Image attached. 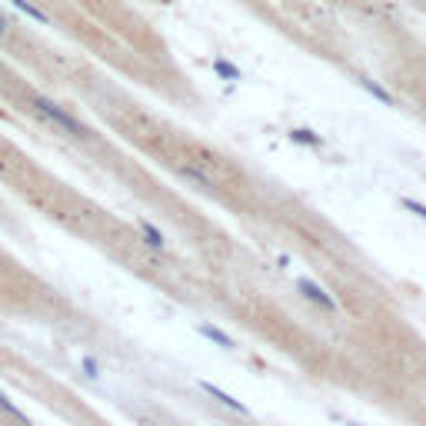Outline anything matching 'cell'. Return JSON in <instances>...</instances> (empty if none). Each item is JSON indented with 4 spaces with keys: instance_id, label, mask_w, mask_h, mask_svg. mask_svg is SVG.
<instances>
[{
    "instance_id": "cell-7",
    "label": "cell",
    "mask_w": 426,
    "mask_h": 426,
    "mask_svg": "<svg viewBox=\"0 0 426 426\" xmlns=\"http://www.w3.org/2000/svg\"><path fill=\"white\" fill-rule=\"evenodd\" d=\"M10 33H14V20H10V17L0 10V40H7Z\"/></svg>"
},
{
    "instance_id": "cell-1",
    "label": "cell",
    "mask_w": 426,
    "mask_h": 426,
    "mask_svg": "<svg viewBox=\"0 0 426 426\" xmlns=\"http://www.w3.org/2000/svg\"><path fill=\"white\" fill-rule=\"evenodd\" d=\"M31 110L40 117L44 123H50V127H57V130H63V134H70V137H77V140H84V137H90L87 134V127L77 120L74 113L67 110V106H61V104H54L50 97H31Z\"/></svg>"
},
{
    "instance_id": "cell-6",
    "label": "cell",
    "mask_w": 426,
    "mask_h": 426,
    "mask_svg": "<svg viewBox=\"0 0 426 426\" xmlns=\"http://www.w3.org/2000/svg\"><path fill=\"white\" fill-rule=\"evenodd\" d=\"M0 410H7V413H10V416H14V420H20V423H24V426H31V420H27L24 413L17 410V407H14V403H10V400H7V396H3V393H0Z\"/></svg>"
},
{
    "instance_id": "cell-5",
    "label": "cell",
    "mask_w": 426,
    "mask_h": 426,
    "mask_svg": "<svg viewBox=\"0 0 426 426\" xmlns=\"http://www.w3.org/2000/svg\"><path fill=\"white\" fill-rule=\"evenodd\" d=\"M200 333H203V336H210L213 343H220V347H227V350L233 347V340H230V336L223 333V330H216V326H210V323H203V326H200Z\"/></svg>"
},
{
    "instance_id": "cell-8",
    "label": "cell",
    "mask_w": 426,
    "mask_h": 426,
    "mask_svg": "<svg viewBox=\"0 0 426 426\" xmlns=\"http://www.w3.org/2000/svg\"><path fill=\"white\" fill-rule=\"evenodd\" d=\"M140 230L147 233V240H150V246H164V240H160V233L150 227V223H140Z\"/></svg>"
},
{
    "instance_id": "cell-9",
    "label": "cell",
    "mask_w": 426,
    "mask_h": 426,
    "mask_svg": "<svg viewBox=\"0 0 426 426\" xmlns=\"http://www.w3.org/2000/svg\"><path fill=\"white\" fill-rule=\"evenodd\" d=\"M84 366H87V373H90V377H97V363H93V360H84Z\"/></svg>"
},
{
    "instance_id": "cell-4",
    "label": "cell",
    "mask_w": 426,
    "mask_h": 426,
    "mask_svg": "<svg viewBox=\"0 0 426 426\" xmlns=\"http://www.w3.org/2000/svg\"><path fill=\"white\" fill-rule=\"evenodd\" d=\"M203 390H207V393H210L213 400H220V403H227L230 410H240V413H246V407H244V403H240V400H233V396H227V393H223V390H216L213 383H203Z\"/></svg>"
},
{
    "instance_id": "cell-3",
    "label": "cell",
    "mask_w": 426,
    "mask_h": 426,
    "mask_svg": "<svg viewBox=\"0 0 426 426\" xmlns=\"http://www.w3.org/2000/svg\"><path fill=\"white\" fill-rule=\"evenodd\" d=\"M300 290H303V293L310 297V300H313V303H323L326 310H336L333 297H326V293H323V290H320L317 283H310V280H300Z\"/></svg>"
},
{
    "instance_id": "cell-2",
    "label": "cell",
    "mask_w": 426,
    "mask_h": 426,
    "mask_svg": "<svg viewBox=\"0 0 426 426\" xmlns=\"http://www.w3.org/2000/svg\"><path fill=\"white\" fill-rule=\"evenodd\" d=\"M10 7H17L20 14L31 17V20H37V24H47V27L54 24V20H50V14H47L40 3H33V0H10Z\"/></svg>"
}]
</instances>
